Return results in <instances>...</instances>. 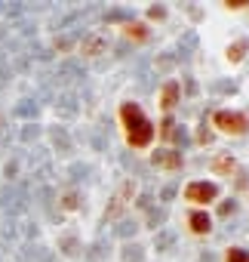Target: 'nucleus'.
I'll return each instance as SVG.
<instances>
[{"label":"nucleus","instance_id":"2","mask_svg":"<svg viewBox=\"0 0 249 262\" xmlns=\"http://www.w3.org/2000/svg\"><path fill=\"white\" fill-rule=\"evenodd\" d=\"M212 123L222 130V133H243L249 127V120L246 115H240V111H216V117H212Z\"/></svg>","mask_w":249,"mask_h":262},{"label":"nucleus","instance_id":"13","mask_svg":"<svg viewBox=\"0 0 249 262\" xmlns=\"http://www.w3.org/2000/svg\"><path fill=\"white\" fill-rule=\"evenodd\" d=\"M163 136H166V139H173V120H163Z\"/></svg>","mask_w":249,"mask_h":262},{"label":"nucleus","instance_id":"11","mask_svg":"<svg viewBox=\"0 0 249 262\" xmlns=\"http://www.w3.org/2000/svg\"><path fill=\"white\" fill-rule=\"evenodd\" d=\"M228 262H249V256L243 250H228Z\"/></svg>","mask_w":249,"mask_h":262},{"label":"nucleus","instance_id":"3","mask_svg":"<svg viewBox=\"0 0 249 262\" xmlns=\"http://www.w3.org/2000/svg\"><path fill=\"white\" fill-rule=\"evenodd\" d=\"M216 195H219V188L212 182H191L185 188V201H191V204H209V201H216Z\"/></svg>","mask_w":249,"mask_h":262},{"label":"nucleus","instance_id":"12","mask_svg":"<svg viewBox=\"0 0 249 262\" xmlns=\"http://www.w3.org/2000/svg\"><path fill=\"white\" fill-rule=\"evenodd\" d=\"M126 34H129V37H135V40H145V28L142 25H129Z\"/></svg>","mask_w":249,"mask_h":262},{"label":"nucleus","instance_id":"10","mask_svg":"<svg viewBox=\"0 0 249 262\" xmlns=\"http://www.w3.org/2000/svg\"><path fill=\"white\" fill-rule=\"evenodd\" d=\"M243 53H246V40H237L234 47L228 50V59H231V62H240V59H243Z\"/></svg>","mask_w":249,"mask_h":262},{"label":"nucleus","instance_id":"1","mask_svg":"<svg viewBox=\"0 0 249 262\" xmlns=\"http://www.w3.org/2000/svg\"><path fill=\"white\" fill-rule=\"evenodd\" d=\"M120 120H123V130H126V142L132 148H148L154 139V123L142 115L139 105H123L120 108Z\"/></svg>","mask_w":249,"mask_h":262},{"label":"nucleus","instance_id":"4","mask_svg":"<svg viewBox=\"0 0 249 262\" xmlns=\"http://www.w3.org/2000/svg\"><path fill=\"white\" fill-rule=\"evenodd\" d=\"M191 232H194V234H206L209 229H212V222H209V216L206 213H191Z\"/></svg>","mask_w":249,"mask_h":262},{"label":"nucleus","instance_id":"9","mask_svg":"<svg viewBox=\"0 0 249 262\" xmlns=\"http://www.w3.org/2000/svg\"><path fill=\"white\" fill-rule=\"evenodd\" d=\"M101 50H105V40H101V37H89V40H83V53H86V56H99Z\"/></svg>","mask_w":249,"mask_h":262},{"label":"nucleus","instance_id":"7","mask_svg":"<svg viewBox=\"0 0 249 262\" xmlns=\"http://www.w3.org/2000/svg\"><path fill=\"white\" fill-rule=\"evenodd\" d=\"M175 102H178V84H166L163 93H160V105L163 108H173Z\"/></svg>","mask_w":249,"mask_h":262},{"label":"nucleus","instance_id":"6","mask_svg":"<svg viewBox=\"0 0 249 262\" xmlns=\"http://www.w3.org/2000/svg\"><path fill=\"white\" fill-rule=\"evenodd\" d=\"M132 191H135V185H132V182H126V185H123V188H120V195L114 198V207H111V210H108V216H117V213L123 210V204H126V198L132 195Z\"/></svg>","mask_w":249,"mask_h":262},{"label":"nucleus","instance_id":"8","mask_svg":"<svg viewBox=\"0 0 249 262\" xmlns=\"http://www.w3.org/2000/svg\"><path fill=\"white\" fill-rule=\"evenodd\" d=\"M212 170H216V173H234L237 164H234V157L222 154V157H216V161H212Z\"/></svg>","mask_w":249,"mask_h":262},{"label":"nucleus","instance_id":"5","mask_svg":"<svg viewBox=\"0 0 249 262\" xmlns=\"http://www.w3.org/2000/svg\"><path fill=\"white\" fill-rule=\"evenodd\" d=\"M154 164H157V167H169V170H175V167H182V157L173 154V151H157V154H154Z\"/></svg>","mask_w":249,"mask_h":262}]
</instances>
